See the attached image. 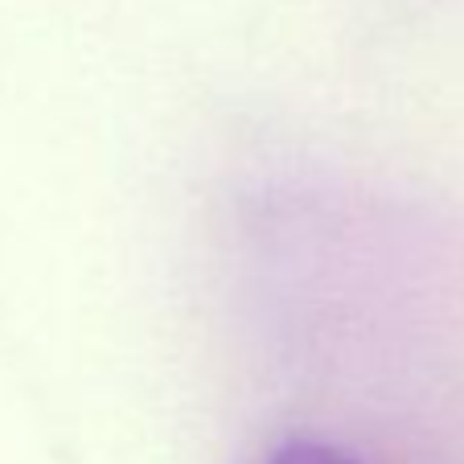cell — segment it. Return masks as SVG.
Listing matches in <instances>:
<instances>
[{
  "mask_svg": "<svg viewBox=\"0 0 464 464\" xmlns=\"http://www.w3.org/2000/svg\"><path fill=\"white\" fill-rule=\"evenodd\" d=\"M267 464H366V460H358L353 452H345L337 444H324V440H284L267 456Z\"/></svg>",
  "mask_w": 464,
  "mask_h": 464,
  "instance_id": "1",
  "label": "cell"
}]
</instances>
